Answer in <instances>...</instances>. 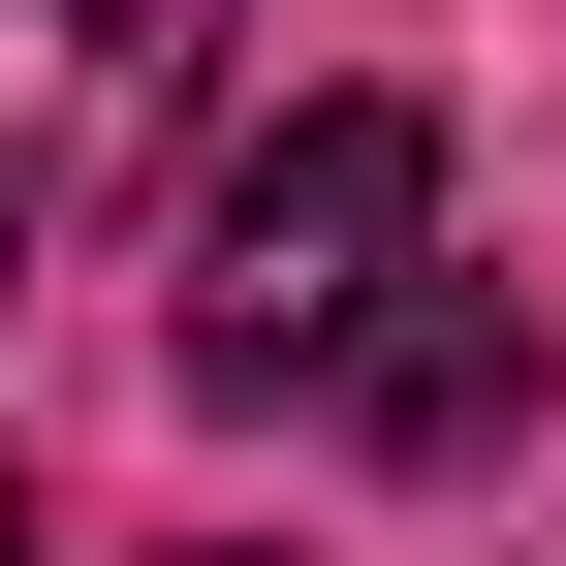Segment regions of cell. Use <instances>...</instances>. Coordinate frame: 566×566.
Wrapping results in <instances>:
<instances>
[{
	"instance_id": "cell-2",
	"label": "cell",
	"mask_w": 566,
	"mask_h": 566,
	"mask_svg": "<svg viewBox=\"0 0 566 566\" xmlns=\"http://www.w3.org/2000/svg\"><path fill=\"white\" fill-rule=\"evenodd\" d=\"M189 95H221V0H0V189H32V221L158 189Z\"/></svg>"
},
{
	"instance_id": "cell-4",
	"label": "cell",
	"mask_w": 566,
	"mask_h": 566,
	"mask_svg": "<svg viewBox=\"0 0 566 566\" xmlns=\"http://www.w3.org/2000/svg\"><path fill=\"white\" fill-rule=\"evenodd\" d=\"M0 566H32V472H0Z\"/></svg>"
},
{
	"instance_id": "cell-1",
	"label": "cell",
	"mask_w": 566,
	"mask_h": 566,
	"mask_svg": "<svg viewBox=\"0 0 566 566\" xmlns=\"http://www.w3.org/2000/svg\"><path fill=\"white\" fill-rule=\"evenodd\" d=\"M409 252H441V126L409 95H283V158H221V221H189V409L346 378Z\"/></svg>"
},
{
	"instance_id": "cell-5",
	"label": "cell",
	"mask_w": 566,
	"mask_h": 566,
	"mask_svg": "<svg viewBox=\"0 0 566 566\" xmlns=\"http://www.w3.org/2000/svg\"><path fill=\"white\" fill-rule=\"evenodd\" d=\"M0 283H32V252H0Z\"/></svg>"
},
{
	"instance_id": "cell-3",
	"label": "cell",
	"mask_w": 566,
	"mask_h": 566,
	"mask_svg": "<svg viewBox=\"0 0 566 566\" xmlns=\"http://www.w3.org/2000/svg\"><path fill=\"white\" fill-rule=\"evenodd\" d=\"M346 409H378L409 472H441V441H504V409H535V315H504V283H441V252H409V283H378V346H346Z\"/></svg>"
}]
</instances>
